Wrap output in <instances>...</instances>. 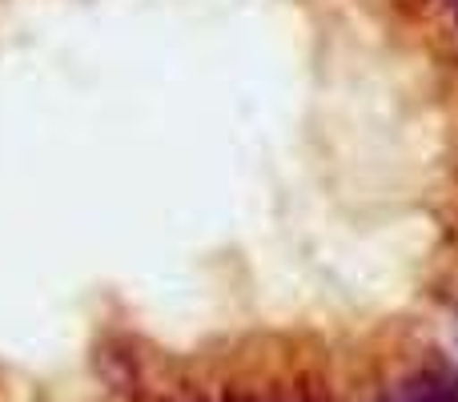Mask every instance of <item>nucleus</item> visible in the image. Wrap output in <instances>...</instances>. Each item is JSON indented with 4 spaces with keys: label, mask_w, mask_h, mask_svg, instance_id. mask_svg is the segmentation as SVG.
<instances>
[{
    "label": "nucleus",
    "mask_w": 458,
    "mask_h": 402,
    "mask_svg": "<svg viewBox=\"0 0 458 402\" xmlns=\"http://www.w3.org/2000/svg\"><path fill=\"white\" fill-rule=\"evenodd\" d=\"M414 382H419L422 395H427L430 402H458V371L454 366L435 363V366H427Z\"/></svg>",
    "instance_id": "obj_1"
},
{
    "label": "nucleus",
    "mask_w": 458,
    "mask_h": 402,
    "mask_svg": "<svg viewBox=\"0 0 458 402\" xmlns=\"http://www.w3.org/2000/svg\"><path fill=\"white\" fill-rule=\"evenodd\" d=\"M390 402H430V398L422 395V387H419V382H411V387H406L403 395H398V398H390Z\"/></svg>",
    "instance_id": "obj_2"
}]
</instances>
